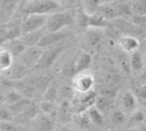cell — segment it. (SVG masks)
<instances>
[{"mask_svg":"<svg viewBox=\"0 0 146 131\" xmlns=\"http://www.w3.org/2000/svg\"><path fill=\"white\" fill-rule=\"evenodd\" d=\"M62 6L56 0H28L25 1L22 11L25 15L38 14L50 15L61 11Z\"/></svg>","mask_w":146,"mask_h":131,"instance_id":"6da1fadb","label":"cell"},{"mask_svg":"<svg viewBox=\"0 0 146 131\" xmlns=\"http://www.w3.org/2000/svg\"><path fill=\"white\" fill-rule=\"evenodd\" d=\"M75 20V14L69 10H61L48 16L45 30L49 32H58L65 29Z\"/></svg>","mask_w":146,"mask_h":131,"instance_id":"7a4b0ae2","label":"cell"},{"mask_svg":"<svg viewBox=\"0 0 146 131\" xmlns=\"http://www.w3.org/2000/svg\"><path fill=\"white\" fill-rule=\"evenodd\" d=\"M105 35L104 29L88 27L81 35L80 45L83 51H96L101 45L104 36Z\"/></svg>","mask_w":146,"mask_h":131,"instance_id":"3957f363","label":"cell"},{"mask_svg":"<svg viewBox=\"0 0 146 131\" xmlns=\"http://www.w3.org/2000/svg\"><path fill=\"white\" fill-rule=\"evenodd\" d=\"M49 15H38V14H29L26 15L21 21V28L22 35L40 30L45 27Z\"/></svg>","mask_w":146,"mask_h":131,"instance_id":"277c9868","label":"cell"},{"mask_svg":"<svg viewBox=\"0 0 146 131\" xmlns=\"http://www.w3.org/2000/svg\"><path fill=\"white\" fill-rule=\"evenodd\" d=\"M73 87L76 93L84 94L92 90L95 80L92 74L86 71L77 73L73 77Z\"/></svg>","mask_w":146,"mask_h":131,"instance_id":"5b68a950","label":"cell"},{"mask_svg":"<svg viewBox=\"0 0 146 131\" xmlns=\"http://www.w3.org/2000/svg\"><path fill=\"white\" fill-rule=\"evenodd\" d=\"M64 49H65V47L63 46V45H61V43L56 45H54L52 47L44 49L42 56L40 57V60L35 68L38 70H44V69L50 67L54 63V62L56 60L59 54Z\"/></svg>","mask_w":146,"mask_h":131,"instance_id":"8992f818","label":"cell"},{"mask_svg":"<svg viewBox=\"0 0 146 131\" xmlns=\"http://www.w3.org/2000/svg\"><path fill=\"white\" fill-rule=\"evenodd\" d=\"M43 51L44 49H42L38 45L29 46L21 56V63H22L27 69L36 67L40 60Z\"/></svg>","mask_w":146,"mask_h":131,"instance_id":"52a82bcc","label":"cell"},{"mask_svg":"<svg viewBox=\"0 0 146 131\" xmlns=\"http://www.w3.org/2000/svg\"><path fill=\"white\" fill-rule=\"evenodd\" d=\"M67 36H68V33L65 32L64 29L58 32H49L43 36L38 45L42 49L50 48L62 43L66 39Z\"/></svg>","mask_w":146,"mask_h":131,"instance_id":"ba28073f","label":"cell"},{"mask_svg":"<svg viewBox=\"0 0 146 131\" xmlns=\"http://www.w3.org/2000/svg\"><path fill=\"white\" fill-rule=\"evenodd\" d=\"M33 120V131H54L55 122L50 115L38 114Z\"/></svg>","mask_w":146,"mask_h":131,"instance_id":"9c48e42d","label":"cell"},{"mask_svg":"<svg viewBox=\"0 0 146 131\" xmlns=\"http://www.w3.org/2000/svg\"><path fill=\"white\" fill-rule=\"evenodd\" d=\"M18 0H0V16L2 25L7 24L18 7Z\"/></svg>","mask_w":146,"mask_h":131,"instance_id":"30bf717a","label":"cell"},{"mask_svg":"<svg viewBox=\"0 0 146 131\" xmlns=\"http://www.w3.org/2000/svg\"><path fill=\"white\" fill-rule=\"evenodd\" d=\"M117 43L121 51L130 54L139 51L140 47V39L132 35H122L117 40Z\"/></svg>","mask_w":146,"mask_h":131,"instance_id":"8fae6325","label":"cell"},{"mask_svg":"<svg viewBox=\"0 0 146 131\" xmlns=\"http://www.w3.org/2000/svg\"><path fill=\"white\" fill-rule=\"evenodd\" d=\"M22 35L21 23L15 25H2L1 32V44L21 38Z\"/></svg>","mask_w":146,"mask_h":131,"instance_id":"7c38bea8","label":"cell"},{"mask_svg":"<svg viewBox=\"0 0 146 131\" xmlns=\"http://www.w3.org/2000/svg\"><path fill=\"white\" fill-rule=\"evenodd\" d=\"M92 63V57L90 52L81 51L74 60V66L76 74L88 70Z\"/></svg>","mask_w":146,"mask_h":131,"instance_id":"4fadbf2b","label":"cell"},{"mask_svg":"<svg viewBox=\"0 0 146 131\" xmlns=\"http://www.w3.org/2000/svg\"><path fill=\"white\" fill-rule=\"evenodd\" d=\"M1 46L8 50L14 57H21L24 53V51L28 48V46L22 41L21 38L4 42L2 44Z\"/></svg>","mask_w":146,"mask_h":131,"instance_id":"5bb4252c","label":"cell"},{"mask_svg":"<svg viewBox=\"0 0 146 131\" xmlns=\"http://www.w3.org/2000/svg\"><path fill=\"white\" fill-rule=\"evenodd\" d=\"M94 13L99 14L110 21H114L115 19H118V14L115 3H110V2L103 3L101 5L98 6V8L96 9Z\"/></svg>","mask_w":146,"mask_h":131,"instance_id":"9a60e30c","label":"cell"},{"mask_svg":"<svg viewBox=\"0 0 146 131\" xmlns=\"http://www.w3.org/2000/svg\"><path fill=\"white\" fill-rule=\"evenodd\" d=\"M46 33L47 32H46L45 28L44 27L40 30L23 34V35H21V39L28 47L34 46V45H38V44L39 43V41L41 40V39Z\"/></svg>","mask_w":146,"mask_h":131,"instance_id":"2e32d148","label":"cell"},{"mask_svg":"<svg viewBox=\"0 0 146 131\" xmlns=\"http://www.w3.org/2000/svg\"><path fill=\"white\" fill-rule=\"evenodd\" d=\"M144 66H145V59L143 54L139 51L132 53L130 57L131 71L133 73H139L143 70Z\"/></svg>","mask_w":146,"mask_h":131,"instance_id":"e0dca14e","label":"cell"},{"mask_svg":"<svg viewBox=\"0 0 146 131\" xmlns=\"http://www.w3.org/2000/svg\"><path fill=\"white\" fill-rule=\"evenodd\" d=\"M14 64V57L12 54L6 50L5 48L1 46L0 51V70L2 72H5L9 70Z\"/></svg>","mask_w":146,"mask_h":131,"instance_id":"ac0fdd59","label":"cell"},{"mask_svg":"<svg viewBox=\"0 0 146 131\" xmlns=\"http://www.w3.org/2000/svg\"><path fill=\"white\" fill-rule=\"evenodd\" d=\"M121 104L122 108L126 111L134 110L137 105V100L135 95L130 91L125 92L121 98Z\"/></svg>","mask_w":146,"mask_h":131,"instance_id":"d6986e66","label":"cell"},{"mask_svg":"<svg viewBox=\"0 0 146 131\" xmlns=\"http://www.w3.org/2000/svg\"><path fill=\"white\" fill-rule=\"evenodd\" d=\"M95 106L98 110H100L103 113H105L112 108L113 100L111 98H109V97H106L104 95L98 96L97 100H96Z\"/></svg>","mask_w":146,"mask_h":131,"instance_id":"ffe728a7","label":"cell"},{"mask_svg":"<svg viewBox=\"0 0 146 131\" xmlns=\"http://www.w3.org/2000/svg\"><path fill=\"white\" fill-rule=\"evenodd\" d=\"M87 113L89 115L91 122H92L93 124H95L97 125H102L104 123L103 112L100 110H98L95 106L90 107L87 110Z\"/></svg>","mask_w":146,"mask_h":131,"instance_id":"44dd1931","label":"cell"},{"mask_svg":"<svg viewBox=\"0 0 146 131\" xmlns=\"http://www.w3.org/2000/svg\"><path fill=\"white\" fill-rule=\"evenodd\" d=\"M22 99V94L19 91H9L5 95L2 96V103L5 104L6 106H9L16 102H18L20 100Z\"/></svg>","mask_w":146,"mask_h":131,"instance_id":"7402d4cb","label":"cell"},{"mask_svg":"<svg viewBox=\"0 0 146 131\" xmlns=\"http://www.w3.org/2000/svg\"><path fill=\"white\" fill-rule=\"evenodd\" d=\"M134 15H146V0H130Z\"/></svg>","mask_w":146,"mask_h":131,"instance_id":"603a6c76","label":"cell"},{"mask_svg":"<svg viewBox=\"0 0 146 131\" xmlns=\"http://www.w3.org/2000/svg\"><path fill=\"white\" fill-rule=\"evenodd\" d=\"M103 3H105L104 0H82L81 6L88 12V13H94L96 9L101 5Z\"/></svg>","mask_w":146,"mask_h":131,"instance_id":"cb8c5ba5","label":"cell"},{"mask_svg":"<svg viewBox=\"0 0 146 131\" xmlns=\"http://www.w3.org/2000/svg\"><path fill=\"white\" fill-rule=\"evenodd\" d=\"M74 121H76V123L80 126H87L91 122V119L89 118L87 111L82 112L80 113H75Z\"/></svg>","mask_w":146,"mask_h":131,"instance_id":"d4e9b609","label":"cell"},{"mask_svg":"<svg viewBox=\"0 0 146 131\" xmlns=\"http://www.w3.org/2000/svg\"><path fill=\"white\" fill-rule=\"evenodd\" d=\"M111 122L115 125L123 124L126 122V115L122 111L117 110L111 114Z\"/></svg>","mask_w":146,"mask_h":131,"instance_id":"484cf974","label":"cell"},{"mask_svg":"<svg viewBox=\"0 0 146 131\" xmlns=\"http://www.w3.org/2000/svg\"><path fill=\"white\" fill-rule=\"evenodd\" d=\"M0 118L2 122H11L14 118V114L9 108L2 106L0 110Z\"/></svg>","mask_w":146,"mask_h":131,"instance_id":"4316f807","label":"cell"},{"mask_svg":"<svg viewBox=\"0 0 146 131\" xmlns=\"http://www.w3.org/2000/svg\"><path fill=\"white\" fill-rule=\"evenodd\" d=\"M40 110H41V112L44 114L50 115L53 112V111H54L53 101L47 100H44V101H42L41 104H40Z\"/></svg>","mask_w":146,"mask_h":131,"instance_id":"83f0119b","label":"cell"},{"mask_svg":"<svg viewBox=\"0 0 146 131\" xmlns=\"http://www.w3.org/2000/svg\"><path fill=\"white\" fill-rule=\"evenodd\" d=\"M146 115L145 113V112H143V111H135L133 114H132V116H131V118H130V123H132V124H139V123H141V122H143L144 120H145V118Z\"/></svg>","mask_w":146,"mask_h":131,"instance_id":"f1b7e54d","label":"cell"},{"mask_svg":"<svg viewBox=\"0 0 146 131\" xmlns=\"http://www.w3.org/2000/svg\"><path fill=\"white\" fill-rule=\"evenodd\" d=\"M135 24L146 28V15H133L130 19Z\"/></svg>","mask_w":146,"mask_h":131,"instance_id":"f546056e","label":"cell"},{"mask_svg":"<svg viewBox=\"0 0 146 131\" xmlns=\"http://www.w3.org/2000/svg\"><path fill=\"white\" fill-rule=\"evenodd\" d=\"M1 131H18L10 122H1Z\"/></svg>","mask_w":146,"mask_h":131,"instance_id":"4dcf8cb0","label":"cell"},{"mask_svg":"<svg viewBox=\"0 0 146 131\" xmlns=\"http://www.w3.org/2000/svg\"><path fill=\"white\" fill-rule=\"evenodd\" d=\"M56 98V89L52 87H50L47 90V92L45 93V95H44V100H50V101H53Z\"/></svg>","mask_w":146,"mask_h":131,"instance_id":"1f68e13d","label":"cell"},{"mask_svg":"<svg viewBox=\"0 0 146 131\" xmlns=\"http://www.w3.org/2000/svg\"><path fill=\"white\" fill-rule=\"evenodd\" d=\"M138 95H139L141 99L146 100V85L145 86H143L142 88H140L139 89V91H138Z\"/></svg>","mask_w":146,"mask_h":131,"instance_id":"d6a6232c","label":"cell"},{"mask_svg":"<svg viewBox=\"0 0 146 131\" xmlns=\"http://www.w3.org/2000/svg\"><path fill=\"white\" fill-rule=\"evenodd\" d=\"M62 6L63 5H68V4H72L74 0H56Z\"/></svg>","mask_w":146,"mask_h":131,"instance_id":"836d02e7","label":"cell"},{"mask_svg":"<svg viewBox=\"0 0 146 131\" xmlns=\"http://www.w3.org/2000/svg\"><path fill=\"white\" fill-rule=\"evenodd\" d=\"M59 131H72L69 128H68V127H66V126H64V127H62L61 130Z\"/></svg>","mask_w":146,"mask_h":131,"instance_id":"e575fe53","label":"cell"},{"mask_svg":"<svg viewBox=\"0 0 146 131\" xmlns=\"http://www.w3.org/2000/svg\"><path fill=\"white\" fill-rule=\"evenodd\" d=\"M125 131H139L138 130H136V129H128V130H127Z\"/></svg>","mask_w":146,"mask_h":131,"instance_id":"d590c367","label":"cell"},{"mask_svg":"<svg viewBox=\"0 0 146 131\" xmlns=\"http://www.w3.org/2000/svg\"><path fill=\"white\" fill-rule=\"evenodd\" d=\"M25 1H28V0H25Z\"/></svg>","mask_w":146,"mask_h":131,"instance_id":"8d00e7d4","label":"cell"},{"mask_svg":"<svg viewBox=\"0 0 146 131\" xmlns=\"http://www.w3.org/2000/svg\"><path fill=\"white\" fill-rule=\"evenodd\" d=\"M145 131H146V126H145Z\"/></svg>","mask_w":146,"mask_h":131,"instance_id":"74e56055","label":"cell"},{"mask_svg":"<svg viewBox=\"0 0 146 131\" xmlns=\"http://www.w3.org/2000/svg\"><path fill=\"white\" fill-rule=\"evenodd\" d=\"M145 39H146V37H145Z\"/></svg>","mask_w":146,"mask_h":131,"instance_id":"f35d334b","label":"cell"}]
</instances>
